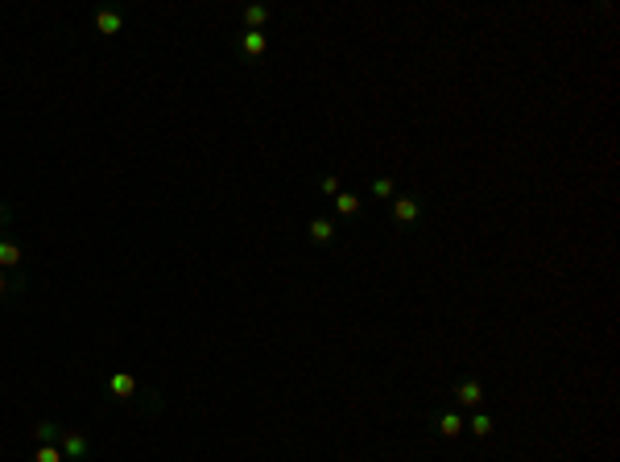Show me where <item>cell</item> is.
Masks as SVG:
<instances>
[{
  "mask_svg": "<svg viewBox=\"0 0 620 462\" xmlns=\"http://www.w3.org/2000/svg\"><path fill=\"white\" fill-rule=\"evenodd\" d=\"M418 215H422L418 198H406V194H397V198L389 202V219H393L397 227H409V223H418Z\"/></svg>",
  "mask_w": 620,
  "mask_h": 462,
  "instance_id": "6da1fadb",
  "label": "cell"
},
{
  "mask_svg": "<svg viewBox=\"0 0 620 462\" xmlns=\"http://www.w3.org/2000/svg\"><path fill=\"white\" fill-rule=\"evenodd\" d=\"M451 392H455V401L464 404V409H480V404H484V384H480V380H459Z\"/></svg>",
  "mask_w": 620,
  "mask_h": 462,
  "instance_id": "7a4b0ae2",
  "label": "cell"
},
{
  "mask_svg": "<svg viewBox=\"0 0 620 462\" xmlns=\"http://www.w3.org/2000/svg\"><path fill=\"white\" fill-rule=\"evenodd\" d=\"M91 21H96V29L104 34V38H116L120 29H124V17H120L116 9H99V13H96Z\"/></svg>",
  "mask_w": 620,
  "mask_h": 462,
  "instance_id": "3957f363",
  "label": "cell"
},
{
  "mask_svg": "<svg viewBox=\"0 0 620 462\" xmlns=\"http://www.w3.org/2000/svg\"><path fill=\"white\" fill-rule=\"evenodd\" d=\"M59 450L66 454V458H83L87 454V438L79 433V429H62V438H59Z\"/></svg>",
  "mask_w": 620,
  "mask_h": 462,
  "instance_id": "277c9868",
  "label": "cell"
},
{
  "mask_svg": "<svg viewBox=\"0 0 620 462\" xmlns=\"http://www.w3.org/2000/svg\"><path fill=\"white\" fill-rule=\"evenodd\" d=\"M108 392H112L116 401H129V396H136V380L129 376V371H116V376L108 380Z\"/></svg>",
  "mask_w": 620,
  "mask_h": 462,
  "instance_id": "5b68a950",
  "label": "cell"
},
{
  "mask_svg": "<svg viewBox=\"0 0 620 462\" xmlns=\"http://www.w3.org/2000/svg\"><path fill=\"white\" fill-rule=\"evenodd\" d=\"M464 429H467V421H464V413H455V409L439 417V433H443V438H459Z\"/></svg>",
  "mask_w": 620,
  "mask_h": 462,
  "instance_id": "8992f818",
  "label": "cell"
},
{
  "mask_svg": "<svg viewBox=\"0 0 620 462\" xmlns=\"http://www.w3.org/2000/svg\"><path fill=\"white\" fill-rule=\"evenodd\" d=\"M240 46H244V54H249V58H261V54H265V46H269V41H265V29H244Z\"/></svg>",
  "mask_w": 620,
  "mask_h": 462,
  "instance_id": "52a82bcc",
  "label": "cell"
},
{
  "mask_svg": "<svg viewBox=\"0 0 620 462\" xmlns=\"http://www.w3.org/2000/svg\"><path fill=\"white\" fill-rule=\"evenodd\" d=\"M310 240H314V244H331V240H335V223H331L327 215L310 219Z\"/></svg>",
  "mask_w": 620,
  "mask_h": 462,
  "instance_id": "ba28073f",
  "label": "cell"
},
{
  "mask_svg": "<svg viewBox=\"0 0 620 462\" xmlns=\"http://www.w3.org/2000/svg\"><path fill=\"white\" fill-rule=\"evenodd\" d=\"M34 438H38L41 446H59V438H62V429L54 421H41V425H34Z\"/></svg>",
  "mask_w": 620,
  "mask_h": 462,
  "instance_id": "9c48e42d",
  "label": "cell"
},
{
  "mask_svg": "<svg viewBox=\"0 0 620 462\" xmlns=\"http://www.w3.org/2000/svg\"><path fill=\"white\" fill-rule=\"evenodd\" d=\"M21 265V248L13 240H0V269H17Z\"/></svg>",
  "mask_w": 620,
  "mask_h": 462,
  "instance_id": "30bf717a",
  "label": "cell"
},
{
  "mask_svg": "<svg viewBox=\"0 0 620 462\" xmlns=\"http://www.w3.org/2000/svg\"><path fill=\"white\" fill-rule=\"evenodd\" d=\"M265 21H269V9H265V4H249V9H244V25H249V29H265Z\"/></svg>",
  "mask_w": 620,
  "mask_h": 462,
  "instance_id": "8fae6325",
  "label": "cell"
},
{
  "mask_svg": "<svg viewBox=\"0 0 620 462\" xmlns=\"http://www.w3.org/2000/svg\"><path fill=\"white\" fill-rule=\"evenodd\" d=\"M335 211H339V215H356V211H360V194H344V190H339V194H335Z\"/></svg>",
  "mask_w": 620,
  "mask_h": 462,
  "instance_id": "7c38bea8",
  "label": "cell"
},
{
  "mask_svg": "<svg viewBox=\"0 0 620 462\" xmlns=\"http://www.w3.org/2000/svg\"><path fill=\"white\" fill-rule=\"evenodd\" d=\"M467 429H471L476 438H488V433H492V413H476V417L467 421Z\"/></svg>",
  "mask_w": 620,
  "mask_h": 462,
  "instance_id": "4fadbf2b",
  "label": "cell"
},
{
  "mask_svg": "<svg viewBox=\"0 0 620 462\" xmlns=\"http://www.w3.org/2000/svg\"><path fill=\"white\" fill-rule=\"evenodd\" d=\"M372 198H397V182L393 178H376L372 182Z\"/></svg>",
  "mask_w": 620,
  "mask_h": 462,
  "instance_id": "5bb4252c",
  "label": "cell"
},
{
  "mask_svg": "<svg viewBox=\"0 0 620 462\" xmlns=\"http://www.w3.org/2000/svg\"><path fill=\"white\" fill-rule=\"evenodd\" d=\"M34 462H66V454H62L59 446H38V450H34Z\"/></svg>",
  "mask_w": 620,
  "mask_h": 462,
  "instance_id": "9a60e30c",
  "label": "cell"
},
{
  "mask_svg": "<svg viewBox=\"0 0 620 462\" xmlns=\"http://www.w3.org/2000/svg\"><path fill=\"white\" fill-rule=\"evenodd\" d=\"M319 186H323V194H331V198H335V194H339V178H335V173H327Z\"/></svg>",
  "mask_w": 620,
  "mask_h": 462,
  "instance_id": "2e32d148",
  "label": "cell"
},
{
  "mask_svg": "<svg viewBox=\"0 0 620 462\" xmlns=\"http://www.w3.org/2000/svg\"><path fill=\"white\" fill-rule=\"evenodd\" d=\"M0 293H9V277H4V269H0Z\"/></svg>",
  "mask_w": 620,
  "mask_h": 462,
  "instance_id": "e0dca14e",
  "label": "cell"
},
{
  "mask_svg": "<svg viewBox=\"0 0 620 462\" xmlns=\"http://www.w3.org/2000/svg\"><path fill=\"white\" fill-rule=\"evenodd\" d=\"M4 219H9V207H4V202H0V223H4Z\"/></svg>",
  "mask_w": 620,
  "mask_h": 462,
  "instance_id": "ac0fdd59",
  "label": "cell"
}]
</instances>
